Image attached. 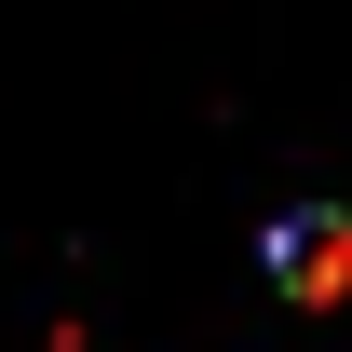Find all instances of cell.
I'll use <instances>...</instances> for the list:
<instances>
[{"label":"cell","mask_w":352,"mask_h":352,"mask_svg":"<svg viewBox=\"0 0 352 352\" xmlns=\"http://www.w3.org/2000/svg\"><path fill=\"white\" fill-rule=\"evenodd\" d=\"M271 285H285V298H352V217H325V204H311V217H285L271 230Z\"/></svg>","instance_id":"1"}]
</instances>
